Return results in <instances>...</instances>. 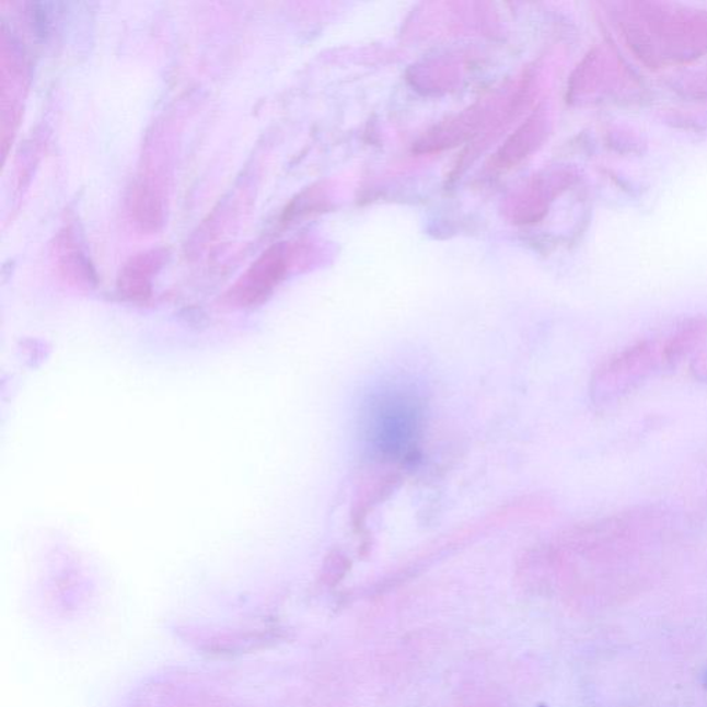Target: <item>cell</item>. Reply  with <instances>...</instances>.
<instances>
[{
  "mask_svg": "<svg viewBox=\"0 0 707 707\" xmlns=\"http://www.w3.org/2000/svg\"><path fill=\"white\" fill-rule=\"evenodd\" d=\"M661 368H668L663 341L635 343L611 357L595 374L594 394L603 403L624 397Z\"/></svg>",
  "mask_w": 707,
  "mask_h": 707,
  "instance_id": "1",
  "label": "cell"
},
{
  "mask_svg": "<svg viewBox=\"0 0 707 707\" xmlns=\"http://www.w3.org/2000/svg\"><path fill=\"white\" fill-rule=\"evenodd\" d=\"M283 267V253L281 250L264 253L256 264L247 271L246 276L236 287V298L244 302H256L267 293L273 285L278 281Z\"/></svg>",
  "mask_w": 707,
  "mask_h": 707,
  "instance_id": "2",
  "label": "cell"
},
{
  "mask_svg": "<svg viewBox=\"0 0 707 707\" xmlns=\"http://www.w3.org/2000/svg\"><path fill=\"white\" fill-rule=\"evenodd\" d=\"M540 707H547L546 705H541Z\"/></svg>",
  "mask_w": 707,
  "mask_h": 707,
  "instance_id": "3",
  "label": "cell"
}]
</instances>
